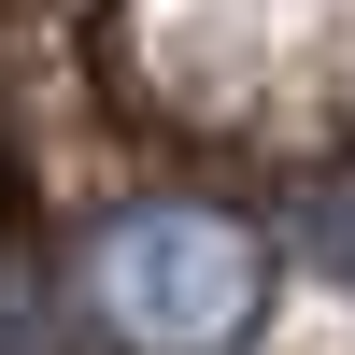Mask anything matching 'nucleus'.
I'll return each instance as SVG.
<instances>
[{"mask_svg": "<svg viewBox=\"0 0 355 355\" xmlns=\"http://www.w3.org/2000/svg\"><path fill=\"white\" fill-rule=\"evenodd\" d=\"M85 299L128 355H227L270 313V242L214 199H142L85 242Z\"/></svg>", "mask_w": 355, "mask_h": 355, "instance_id": "f257e3e1", "label": "nucleus"}, {"mask_svg": "<svg viewBox=\"0 0 355 355\" xmlns=\"http://www.w3.org/2000/svg\"><path fill=\"white\" fill-rule=\"evenodd\" d=\"M299 227H313V270H327V284H355V171H341L327 199H313Z\"/></svg>", "mask_w": 355, "mask_h": 355, "instance_id": "f03ea898", "label": "nucleus"}]
</instances>
